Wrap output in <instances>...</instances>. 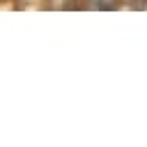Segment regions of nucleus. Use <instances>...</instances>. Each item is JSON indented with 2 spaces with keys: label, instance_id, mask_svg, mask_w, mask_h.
Listing matches in <instances>:
<instances>
[{
  "label": "nucleus",
  "instance_id": "f257e3e1",
  "mask_svg": "<svg viewBox=\"0 0 147 147\" xmlns=\"http://www.w3.org/2000/svg\"><path fill=\"white\" fill-rule=\"evenodd\" d=\"M83 5L90 9H115L117 0H83Z\"/></svg>",
  "mask_w": 147,
  "mask_h": 147
},
{
  "label": "nucleus",
  "instance_id": "f03ea898",
  "mask_svg": "<svg viewBox=\"0 0 147 147\" xmlns=\"http://www.w3.org/2000/svg\"><path fill=\"white\" fill-rule=\"evenodd\" d=\"M74 2H76V0H53V7L64 9V7H74Z\"/></svg>",
  "mask_w": 147,
  "mask_h": 147
},
{
  "label": "nucleus",
  "instance_id": "7ed1b4c3",
  "mask_svg": "<svg viewBox=\"0 0 147 147\" xmlns=\"http://www.w3.org/2000/svg\"><path fill=\"white\" fill-rule=\"evenodd\" d=\"M126 5H131V7H136V9H145L147 7V0H124Z\"/></svg>",
  "mask_w": 147,
  "mask_h": 147
}]
</instances>
